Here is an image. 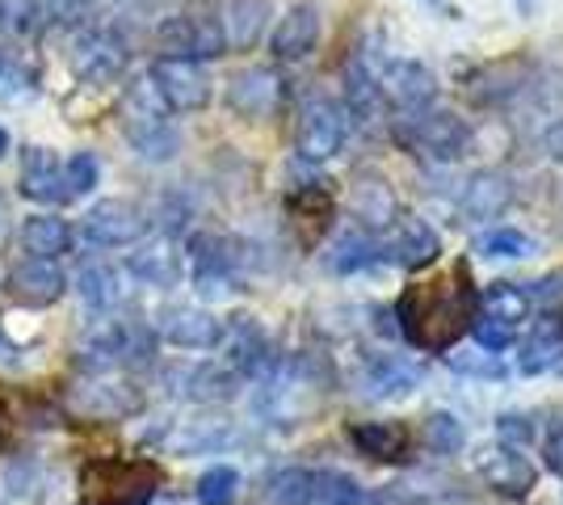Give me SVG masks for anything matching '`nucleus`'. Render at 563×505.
I'll list each match as a JSON object with an SVG mask.
<instances>
[{"label":"nucleus","instance_id":"nucleus-1","mask_svg":"<svg viewBox=\"0 0 563 505\" xmlns=\"http://www.w3.org/2000/svg\"><path fill=\"white\" fill-rule=\"evenodd\" d=\"M475 308H479V290L471 283L467 265H459L454 274L404 290L396 304V320L408 345H417L424 354H450V345L471 329Z\"/></svg>","mask_w":563,"mask_h":505},{"label":"nucleus","instance_id":"nucleus-2","mask_svg":"<svg viewBox=\"0 0 563 505\" xmlns=\"http://www.w3.org/2000/svg\"><path fill=\"white\" fill-rule=\"evenodd\" d=\"M161 488V468L147 459H93L80 472V505H147Z\"/></svg>","mask_w":563,"mask_h":505},{"label":"nucleus","instance_id":"nucleus-3","mask_svg":"<svg viewBox=\"0 0 563 505\" xmlns=\"http://www.w3.org/2000/svg\"><path fill=\"white\" fill-rule=\"evenodd\" d=\"M534 299H530V283H493L479 295V308L471 320V333L479 341L484 354H500L509 350L517 337V325L530 316Z\"/></svg>","mask_w":563,"mask_h":505},{"label":"nucleus","instance_id":"nucleus-4","mask_svg":"<svg viewBox=\"0 0 563 505\" xmlns=\"http://www.w3.org/2000/svg\"><path fill=\"white\" fill-rule=\"evenodd\" d=\"M396 140L408 147L412 156L450 165V161H459L471 147V127H467V119L429 106V110H417V114H408V119L396 122Z\"/></svg>","mask_w":563,"mask_h":505},{"label":"nucleus","instance_id":"nucleus-5","mask_svg":"<svg viewBox=\"0 0 563 505\" xmlns=\"http://www.w3.org/2000/svg\"><path fill=\"white\" fill-rule=\"evenodd\" d=\"M345 106H336L329 97H311L299 110V127H295V147L303 161H332L345 147Z\"/></svg>","mask_w":563,"mask_h":505},{"label":"nucleus","instance_id":"nucleus-6","mask_svg":"<svg viewBox=\"0 0 563 505\" xmlns=\"http://www.w3.org/2000/svg\"><path fill=\"white\" fill-rule=\"evenodd\" d=\"M165 59H219L228 51V34L214 13H177L161 25Z\"/></svg>","mask_w":563,"mask_h":505},{"label":"nucleus","instance_id":"nucleus-7","mask_svg":"<svg viewBox=\"0 0 563 505\" xmlns=\"http://www.w3.org/2000/svg\"><path fill=\"white\" fill-rule=\"evenodd\" d=\"M152 89H156V97L165 101L168 110L194 114V110H202L211 101V76L194 59H165L161 55L152 64Z\"/></svg>","mask_w":563,"mask_h":505},{"label":"nucleus","instance_id":"nucleus-8","mask_svg":"<svg viewBox=\"0 0 563 505\" xmlns=\"http://www.w3.org/2000/svg\"><path fill=\"white\" fill-rule=\"evenodd\" d=\"M378 253H383V262L399 265V270H429L442 257V237L424 219L399 216L387 228V241H378Z\"/></svg>","mask_w":563,"mask_h":505},{"label":"nucleus","instance_id":"nucleus-9","mask_svg":"<svg viewBox=\"0 0 563 505\" xmlns=\"http://www.w3.org/2000/svg\"><path fill=\"white\" fill-rule=\"evenodd\" d=\"M68 64L85 85H106L126 68V47L110 30H85L71 39Z\"/></svg>","mask_w":563,"mask_h":505},{"label":"nucleus","instance_id":"nucleus-10","mask_svg":"<svg viewBox=\"0 0 563 505\" xmlns=\"http://www.w3.org/2000/svg\"><path fill=\"white\" fill-rule=\"evenodd\" d=\"M282 101V76L274 68H240L228 80V106L232 114L249 122H265L278 114Z\"/></svg>","mask_w":563,"mask_h":505},{"label":"nucleus","instance_id":"nucleus-11","mask_svg":"<svg viewBox=\"0 0 563 505\" xmlns=\"http://www.w3.org/2000/svg\"><path fill=\"white\" fill-rule=\"evenodd\" d=\"M378 76V94L391 97L399 110L417 114V110H429L438 101V76L429 73L417 59H391Z\"/></svg>","mask_w":563,"mask_h":505},{"label":"nucleus","instance_id":"nucleus-12","mask_svg":"<svg viewBox=\"0 0 563 505\" xmlns=\"http://www.w3.org/2000/svg\"><path fill=\"white\" fill-rule=\"evenodd\" d=\"M350 211L362 223V232H383L399 219V198L387 177L378 173H362L350 190Z\"/></svg>","mask_w":563,"mask_h":505},{"label":"nucleus","instance_id":"nucleus-13","mask_svg":"<svg viewBox=\"0 0 563 505\" xmlns=\"http://www.w3.org/2000/svg\"><path fill=\"white\" fill-rule=\"evenodd\" d=\"M479 476H484V484L496 488L500 497H530V488L539 481L534 463L521 455V447H505V442L479 459Z\"/></svg>","mask_w":563,"mask_h":505},{"label":"nucleus","instance_id":"nucleus-14","mask_svg":"<svg viewBox=\"0 0 563 505\" xmlns=\"http://www.w3.org/2000/svg\"><path fill=\"white\" fill-rule=\"evenodd\" d=\"M140 232L143 216L131 202H122V198H106V202H97L93 211L85 216V237L97 249H122V244L135 241Z\"/></svg>","mask_w":563,"mask_h":505},{"label":"nucleus","instance_id":"nucleus-15","mask_svg":"<svg viewBox=\"0 0 563 505\" xmlns=\"http://www.w3.org/2000/svg\"><path fill=\"white\" fill-rule=\"evenodd\" d=\"M161 337L168 345H181V350H211L223 341V325L202 308H189V304H168L161 312Z\"/></svg>","mask_w":563,"mask_h":505},{"label":"nucleus","instance_id":"nucleus-16","mask_svg":"<svg viewBox=\"0 0 563 505\" xmlns=\"http://www.w3.org/2000/svg\"><path fill=\"white\" fill-rule=\"evenodd\" d=\"M189 257H194V278L202 295H228L232 290V270H235V249L223 237H194L189 241Z\"/></svg>","mask_w":563,"mask_h":505},{"label":"nucleus","instance_id":"nucleus-17","mask_svg":"<svg viewBox=\"0 0 563 505\" xmlns=\"http://www.w3.org/2000/svg\"><path fill=\"white\" fill-rule=\"evenodd\" d=\"M514 207V182L496 168H484L475 173L467 186H463V198H459V211L463 219H475V223H488V219H500Z\"/></svg>","mask_w":563,"mask_h":505},{"label":"nucleus","instance_id":"nucleus-18","mask_svg":"<svg viewBox=\"0 0 563 505\" xmlns=\"http://www.w3.org/2000/svg\"><path fill=\"white\" fill-rule=\"evenodd\" d=\"M9 295L13 299H22V304H30V308H47V304H55L59 295H64V274L55 270L51 262H38V257H25V262H18L13 270H9Z\"/></svg>","mask_w":563,"mask_h":505},{"label":"nucleus","instance_id":"nucleus-19","mask_svg":"<svg viewBox=\"0 0 563 505\" xmlns=\"http://www.w3.org/2000/svg\"><path fill=\"white\" fill-rule=\"evenodd\" d=\"M316 43H320V9L316 4H290L269 39L278 59H307Z\"/></svg>","mask_w":563,"mask_h":505},{"label":"nucleus","instance_id":"nucleus-20","mask_svg":"<svg viewBox=\"0 0 563 505\" xmlns=\"http://www.w3.org/2000/svg\"><path fill=\"white\" fill-rule=\"evenodd\" d=\"M350 442L366 459L404 463L412 451V430L404 421H357V426H350Z\"/></svg>","mask_w":563,"mask_h":505},{"label":"nucleus","instance_id":"nucleus-21","mask_svg":"<svg viewBox=\"0 0 563 505\" xmlns=\"http://www.w3.org/2000/svg\"><path fill=\"white\" fill-rule=\"evenodd\" d=\"M126 140L143 161H173L181 152V131L161 114H152V110L126 114Z\"/></svg>","mask_w":563,"mask_h":505},{"label":"nucleus","instance_id":"nucleus-22","mask_svg":"<svg viewBox=\"0 0 563 505\" xmlns=\"http://www.w3.org/2000/svg\"><path fill=\"white\" fill-rule=\"evenodd\" d=\"M22 194L34 202H68V182H64V165L51 161V152L30 147L22 161Z\"/></svg>","mask_w":563,"mask_h":505},{"label":"nucleus","instance_id":"nucleus-23","mask_svg":"<svg viewBox=\"0 0 563 505\" xmlns=\"http://www.w3.org/2000/svg\"><path fill=\"white\" fill-rule=\"evenodd\" d=\"M521 80H526V68L517 59H500V64H484L479 73L467 76V94L479 106H500V101L517 97Z\"/></svg>","mask_w":563,"mask_h":505},{"label":"nucleus","instance_id":"nucleus-24","mask_svg":"<svg viewBox=\"0 0 563 505\" xmlns=\"http://www.w3.org/2000/svg\"><path fill=\"white\" fill-rule=\"evenodd\" d=\"M140 405V396L131 392L126 384H89L80 387L76 396H71V409L80 413V417H101V421H114V417H126V413H135Z\"/></svg>","mask_w":563,"mask_h":505},{"label":"nucleus","instance_id":"nucleus-25","mask_svg":"<svg viewBox=\"0 0 563 505\" xmlns=\"http://www.w3.org/2000/svg\"><path fill=\"white\" fill-rule=\"evenodd\" d=\"M563 366V333L547 320L534 333L517 345V371L521 375H547V371H560Z\"/></svg>","mask_w":563,"mask_h":505},{"label":"nucleus","instance_id":"nucleus-26","mask_svg":"<svg viewBox=\"0 0 563 505\" xmlns=\"http://www.w3.org/2000/svg\"><path fill=\"white\" fill-rule=\"evenodd\" d=\"M421 384V366L399 354H375L366 362V387L371 396H404Z\"/></svg>","mask_w":563,"mask_h":505},{"label":"nucleus","instance_id":"nucleus-27","mask_svg":"<svg viewBox=\"0 0 563 505\" xmlns=\"http://www.w3.org/2000/svg\"><path fill=\"white\" fill-rule=\"evenodd\" d=\"M269 22V0H228V18H223V34L232 47H253L261 30Z\"/></svg>","mask_w":563,"mask_h":505},{"label":"nucleus","instance_id":"nucleus-28","mask_svg":"<svg viewBox=\"0 0 563 505\" xmlns=\"http://www.w3.org/2000/svg\"><path fill=\"white\" fill-rule=\"evenodd\" d=\"M22 244H25V253H34L38 262H55L59 253H68L71 249V232H68V223H64V219L34 216V219H25Z\"/></svg>","mask_w":563,"mask_h":505},{"label":"nucleus","instance_id":"nucleus-29","mask_svg":"<svg viewBox=\"0 0 563 505\" xmlns=\"http://www.w3.org/2000/svg\"><path fill=\"white\" fill-rule=\"evenodd\" d=\"M378 262H383V253H378L375 232H362V228L345 232L329 253L332 274H362V270H371V265H378Z\"/></svg>","mask_w":563,"mask_h":505},{"label":"nucleus","instance_id":"nucleus-30","mask_svg":"<svg viewBox=\"0 0 563 505\" xmlns=\"http://www.w3.org/2000/svg\"><path fill=\"white\" fill-rule=\"evenodd\" d=\"M131 274L143 278V283H152V287H173L181 265H177V253L168 249V241H156L131 257Z\"/></svg>","mask_w":563,"mask_h":505},{"label":"nucleus","instance_id":"nucleus-31","mask_svg":"<svg viewBox=\"0 0 563 505\" xmlns=\"http://www.w3.org/2000/svg\"><path fill=\"white\" fill-rule=\"evenodd\" d=\"M421 438H424V447H429L433 455L450 459V455H459V451L467 447V426H463L454 413L438 409V413H429V417H424Z\"/></svg>","mask_w":563,"mask_h":505},{"label":"nucleus","instance_id":"nucleus-32","mask_svg":"<svg viewBox=\"0 0 563 505\" xmlns=\"http://www.w3.org/2000/svg\"><path fill=\"white\" fill-rule=\"evenodd\" d=\"M378 76L366 68V59H350L345 64V106H350V114H362V119H371L378 110Z\"/></svg>","mask_w":563,"mask_h":505},{"label":"nucleus","instance_id":"nucleus-33","mask_svg":"<svg viewBox=\"0 0 563 505\" xmlns=\"http://www.w3.org/2000/svg\"><path fill=\"white\" fill-rule=\"evenodd\" d=\"M316 476L311 468H282L278 476H269L265 497L274 505H316Z\"/></svg>","mask_w":563,"mask_h":505},{"label":"nucleus","instance_id":"nucleus-34","mask_svg":"<svg viewBox=\"0 0 563 505\" xmlns=\"http://www.w3.org/2000/svg\"><path fill=\"white\" fill-rule=\"evenodd\" d=\"M76 290H80V299H85L89 308H110V304L118 299L114 265L85 262V265H80V274H76Z\"/></svg>","mask_w":563,"mask_h":505},{"label":"nucleus","instance_id":"nucleus-35","mask_svg":"<svg viewBox=\"0 0 563 505\" xmlns=\"http://www.w3.org/2000/svg\"><path fill=\"white\" fill-rule=\"evenodd\" d=\"M269 362V341L253 320H240L232 333V366L240 371H261Z\"/></svg>","mask_w":563,"mask_h":505},{"label":"nucleus","instance_id":"nucleus-36","mask_svg":"<svg viewBox=\"0 0 563 505\" xmlns=\"http://www.w3.org/2000/svg\"><path fill=\"white\" fill-rule=\"evenodd\" d=\"M534 253H539V241L517 228H496L479 241V257H534Z\"/></svg>","mask_w":563,"mask_h":505},{"label":"nucleus","instance_id":"nucleus-37","mask_svg":"<svg viewBox=\"0 0 563 505\" xmlns=\"http://www.w3.org/2000/svg\"><path fill=\"white\" fill-rule=\"evenodd\" d=\"M316 505H366V493L345 472H320L316 476Z\"/></svg>","mask_w":563,"mask_h":505},{"label":"nucleus","instance_id":"nucleus-38","mask_svg":"<svg viewBox=\"0 0 563 505\" xmlns=\"http://www.w3.org/2000/svg\"><path fill=\"white\" fill-rule=\"evenodd\" d=\"M235 488H240L235 468H211V472H202V481H198V502L202 505H232Z\"/></svg>","mask_w":563,"mask_h":505},{"label":"nucleus","instance_id":"nucleus-39","mask_svg":"<svg viewBox=\"0 0 563 505\" xmlns=\"http://www.w3.org/2000/svg\"><path fill=\"white\" fill-rule=\"evenodd\" d=\"M446 362L459 375H475V380H500L505 375L496 354H484V350H459V354H446Z\"/></svg>","mask_w":563,"mask_h":505},{"label":"nucleus","instance_id":"nucleus-40","mask_svg":"<svg viewBox=\"0 0 563 505\" xmlns=\"http://www.w3.org/2000/svg\"><path fill=\"white\" fill-rule=\"evenodd\" d=\"M97 177H101V168H97V156L93 152H76L68 156V165H64V182H68V194H89L97 186Z\"/></svg>","mask_w":563,"mask_h":505},{"label":"nucleus","instance_id":"nucleus-41","mask_svg":"<svg viewBox=\"0 0 563 505\" xmlns=\"http://www.w3.org/2000/svg\"><path fill=\"white\" fill-rule=\"evenodd\" d=\"M496 430H500V438H505V447H526V442H530V433H534V426H530V417H526V413H500Z\"/></svg>","mask_w":563,"mask_h":505},{"label":"nucleus","instance_id":"nucleus-42","mask_svg":"<svg viewBox=\"0 0 563 505\" xmlns=\"http://www.w3.org/2000/svg\"><path fill=\"white\" fill-rule=\"evenodd\" d=\"M539 147H542V156H547V161L563 165V119H555L551 127H547V131H542Z\"/></svg>","mask_w":563,"mask_h":505},{"label":"nucleus","instance_id":"nucleus-43","mask_svg":"<svg viewBox=\"0 0 563 505\" xmlns=\"http://www.w3.org/2000/svg\"><path fill=\"white\" fill-rule=\"evenodd\" d=\"M547 468L563 476V426L560 430H551V438H547Z\"/></svg>","mask_w":563,"mask_h":505},{"label":"nucleus","instance_id":"nucleus-44","mask_svg":"<svg viewBox=\"0 0 563 505\" xmlns=\"http://www.w3.org/2000/svg\"><path fill=\"white\" fill-rule=\"evenodd\" d=\"M517 4V13H521V18H534V0H514Z\"/></svg>","mask_w":563,"mask_h":505},{"label":"nucleus","instance_id":"nucleus-45","mask_svg":"<svg viewBox=\"0 0 563 505\" xmlns=\"http://www.w3.org/2000/svg\"><path fill=\"white\" fill-rule=\"evenodd\" d=\"M4 147H9V131L0 127V156H4Z\"/></svg>","mask_w":563,"mask_h":505},{"label":"nucleus","instance_id":"nucleus-46","mask_svg":"<svg viewBox=\"0 0 563 505\" xmlns=\"http://www.w3.org/2000/svg\"><path fill=\"white\" fill-rule=\"evenodd\" d=\"M4 219H9V211H4V198H0V237H4Z\"/></svg>","mask_w":563,"mask_h":505},{"label":"nucleus","instance_id":"nucleus-47","mask_svg":"<svg viewBox=\"0 0 563 505\" xmlns=\"http://www.w3.org/2000/svg\"><path fill=\"white\" fill-rule=\"evenodd\" d=\"M424 4H442V0H424Z\"/></svg>","mask_w":563,"mask_h":505},{"label":"nucleus","instance_id":"nucleus-48","mask_svg":"<svg viewBox=\"0 0 563 505\" xmlns=\"http://www.w3.org/2000/svg\"><path fill=\"white\" fill-rule=\"evenodd\" d=\"M0 76H4V59H0Z\"/></svg>","mask_w":563,"mask_h":505},{"label":"nucleus","instance_id":"nucleus-49","mask_svg":"<svg viewBox=\"0 0 563 505\" xmlns=\"http://www.w3.org/2000/svg\"><path fill=\"white\" fill-rule=\"evenodd\" d=\"M0 350H4V337H0Z\"/></svg>","mask_w":563,"mask_h":505},{"label":"nucleus","instance_id":"nucleus-50","mask_svg":"<svg viewBox=\"0 0 563 505\" xmlns=\"http://www.w3.org/2000/svg\"><path fill=\"white\" fill-rule=\"evenodd\" d=\"M0 13H4V4H0Z\"/></svg>","mask_w":563,"mask_h":505}]
</instances>
